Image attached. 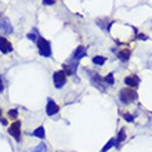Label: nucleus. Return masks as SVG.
<instances>
[{
	"label": "nucleus",
	"instance_id": "obj_1",
	"mask_svg": "<svg viewBox=\"0 0 152 152\" xmlns=\"http://www.w3.org/2000/svg\"><path fill=\"white\" fill-rule=\"evenodd\" d=\"M137 91L134 88L132 87H126V88H122L119 93V98L123 104H132L134 101L137 100Z\"/></svg>",
	"mask_w": 152,
	"mask_h": 152
},
{
	"label": "nucleus",
	"instance_id": "obj_2",
	"mask_svg": "<svg viewBox=\"0 0 152 152\" xmlns=\"http://www.w3.org/2000/svg\"><path fill=\"white\" fill-rule=\"evenodd\" d=\"M36 43H37V47H39L40 56H43V57L51 56V46H50V43H48L47 40L43 39V37H39Z\"/></svg>",
	"mask_w": 152,
	"mask_h": 152
},
{
	"label": "nucleus",
	"instance_id": "obj_3",
	"mask_svg": "<svg viewBox=\"0 0 152 152\" xmlns=\"http://www.w3.org/2000/svg\"><path fill=\"white\" fill-rule=\"evenodd\" d=\"M53 80H54V86H56L57 88H61L66 83V73H65L64 71H57V72H54V75H53Z\"/></svg>",
	"mask_w": 152,
	"mask_h": 152
},
{
	"label": "nucleus",
	"instance_id": "obj_4",
	"mask_svg": "<svg viewBox=\"0 0 152 152\" xmlns=\"http://www.w3.org/2000/svg\"><path fill=\"white\" fill-rule=\"evenodd\" d=\"M8 134L11 137H14V138L20 142L21 141V122L20 120H15V122L8 127Z\"/></svg>",
	"mask_w": 152,
	"mask_h": 152
},
{
	"label": "nucleus",
	"instance_id": "obj_5",
	"mask_svg": "<svg viewBox=\"0 0 152 152\" xmlns=\"http://www.w3.org/2000/svg\"><path fill=\"white\" fill-rule=\"evenodd\" d=\"M87 73L90 75V79H91V83L96 86V87H98L101 90V91H104L105 87H104V82H102V79L100 77V75L98 73H94L91 72V71H87Z\"/></svg>",
	"mask_w": 152,
	"mask_h": 152
},
{
	"label": "nucleus",
	"instance_id": "obj_6",
	"mask_svg": "<svg viewBox=\"0 0 152 152\" xmlns=\"http://www.w3.org/2000/svg\"><path fill=\"white\" fill-rule=\"evenodd\" d=\"M124 83L127 84L129 87L132 88H136L138 84H140V77L137 75H130V76H126L124 77Z\"/></svg>",
	"mask_w": 152,
	"mask_h": 152
},
{
	"label": "nucleus",
	"instance_id": "obj_7",
	"mask_svg": "<svg viewBox=\"0 0 152 152\" xmlns=\"http://www.w3.org/2000/svg\"><path fill=\"white\" fill-rule=\"evenodd\" d=\"M58 111H60V107H58V105H57L53 100H48L47 107H46V112H47V115L53 116V115H56Z\"/></svg>",
	"mask_w": 152,
	"mask_h": 152
},
{
	"label": "nucleus",
	"instance_id": "obj_8",
	"mask_svg": "<svg viewBox=\"0 0 152 152\" xmlns=\"http://www.w3.org/2000/svg\"><path fill=\"white\" fill-rule=\"evenodd\" d=\"M0 51L4 53V54H7V53H11L12 51L11 43H10L7 39H4V37H0Z\"/></svg>",
	"mask_w": 152,
	"mask_h": 152
},
{
	"label": "nucleus",
	"instance_id": "obj_9",
	"mask_svg": "<svg viewBox=\"0 0 152 152\" xmlns=\"http://www.w3.org/2000/svg\"><path fill=\"white\" fill-rule=\"evenodd\" d=\"M0 29L6 33H12V25L7 18H0Z\"/></svg>",
	"mask_w": 152,
	"mask_h": 152
},
{
	"label": "nucleus",
	"instance_id": "obj_10",
	"mask_svg": "<svg viewBox=\"0 0 152 152\" xmlns=\"http://www.w3.org/2000/svg\"><path fill=\"white\" fill-rule=\"evenodd\" d=\"M86 56V48L83 47V46H79V47L75 50V53H73V56H72V60L73 61H79L82 57Z\"/></svg>",
	"mask_w": 152,
	"mask_h": 152
},
{
	"label": "nucleus",
	"instance_id": "obj_11",
	"mask_svg": "<svg viewBox=\"0 0 152 152\" xmlns=\"http://www.w3.org/2000/svg\"><path fill=\"white\" fill-rule=\"evenodd\" d=\"M116 56H118V58H119L120 61L124 62V61H127L129 58H130V50H127V48H126V50H122V51H119Z\"/></svg>",
	"mask_w": 152,
	"mask_h": 152
},
{
	"label": "nucleus",
	"instance_id": "obj_12",
	"mask_svg": "<svg viewBox=\"0 0 152 152\" xmlns=\"http://www.w3.org/2000/svg\"><path fill=\"white\" fill-rule=\"evenodd\" d=\"M32 134L35 137H39V138H44V137H46V134H44V129L42 127V126H40V127H37L36 130L32 133Z\"/></svg>",
	"mask_w": 152,
	"mask_h": 152
},
{
	"label": "nucleus",
	"instance_id": "obj_13",
	"mask_svg": "<svg viewBox=\"0 0 152 152\" xmlns=\"http://www.w3.org/2000/svg\"><path fill=\"white\" fill-rule=\"evenodd\" d=\"M105 61H107V58H105V57H101V56H97V57L93 58V62H94L96 65H100V66L105 64Z\"/></svg>",
	"mask_w": 152,
	"mask_h": 152
},
{
	"label": "nucleus",
	"instance_id": "obj_14",
	"mask_svg": "<svg viewBox=\"0 0 152 152\" xmlns=\"http://www.w3.org/2000/svg\"><path fill=\"white\" fill-rule=\"evenodd\" d=\"M124 140H126V132H124V129H122L119 132V134H118V138H116V145L120 144V142Z\"/></svg>",
	"mask_w": 152,
	"mask_h": 152
},
{
	"label": "nucleus",
	"instance_id": "obj_15",
	"mask_svg": "<svg viewBox=\"0 0 152 152\" xmlns=\"http://www.w3.org/2000/svg\"><path fill=\"white\" fill-rule=\"evenodd\" d=\"M115 141H116L115 138H111V140L108 141V144H107V145H105V147H104V148L101 149V152H107V151H109V149H111V148H112V147H113V145L116 144Z\"/></svg>",
	"mask_w": 152,
	"mask_h": 152
},
{
	"label": "nucleus",
	"instance_id": "obj_16",
	"mask_svg": "<svg viewBox=\"0 0 152 152\" xmlns=\"http://www.w3.org/2000/svg\"><path fill=\"white\" fill-rule=\"evenodd\" d=\"M28 39L32 40V42H37V39H39V37H37V31H36V29H33L31 33H28Z\"/></svg>",
	"mask_w": 152,
	"mask_h": 152
},
{
	"label": "nucleus",
	"instance_id": "obj_17",
	"mask_svg": "<svg viewBox=\"0 0 152 152\" xmlns=\"http://www.w3.org/2000/svg\"><path fill=\"white\" fill-rule=\"evenodd\" d=\"M104 82H105L107 84H111V86H112V84L115 83V79H113V75H112V73H108V75L105 76Z\"/></svg>",
	"mask_w": 152,
	"mask_h": 152
},
{
	"label": "nucleus",
	"instance_id": "obj_18",
	"mask_svg": "<svg viewBox=\"0 0 152 152\" xmlns=\"http://www.w3.org/2000/svg\"><path fill=\"white\" fill-rule=\"evenodd\" d=\"M46 151H47V148H46V145L44 144H39L36 148L33 149V152H46Z\"/></svg>",
	"mask_w": 152,
	"mask_h": 152
},
{
	"label": "nucleus",
	"instance_id": "obj_19",
	"mask_svg": "<svg viewBox=\"0 0 152 152\" xmlns=\"http://www.w3.org/2000/svg\"><path fill=\"white\" fill-rule=\"evenodd\" d=\"M17 115H18V109H11V111L8 112V116H10L11 119H15Z\"/></svg>",
	"mask_w": 152,
	"mask_h": 152
},
{
	"label": "nucleus",
	"instance_id": "obj_20",
	"mask_svg": "<svg viewBox=\"0 0 152 152\" xmlns=\"http://www.w3.org/2000/svg\"><path fill=\"white\" fill-rule=\"evenodd\" d=\"M123 118L127 120V122H130V123H132V122H134V118H133V115H130V113H124Z\"/></svg>",
	"mask_w": 152,
	"mask_h": 152
},
{
	"label": "nucleus",
	"instance_id": "obj_21",
	"mask_svg": "<svg viewBox=\"0 0 152 152\" xmlns=\"http://www.w3.org/2000/svg\"><path fill=\"white\" fill-rule=\"evenodd\" d=\"M43 4H46V6H51V4H54V0H43Z\"/></svg>",
	"mask_w": 152,
	"mask_h": 152
},
{
	"label": "nucleus",
	"instance_id": "obj_22",
	"mask_svg": "<svg viewBox=\"0 0 152 152\" xmlns=\"http://www.w3.org/2000/svg\"><path fill=\"white\" fill-rule=\"evenodd\" d=\"M3 90H4V84L1 82V79H0V93H3Z\"/></svg>",
	"mask_w": 152,
	"mask_h": 152
},
{
	"label": "nucleus",
	"instance_id": "obj_23",
	"mask_svg": "<svg viewBox=\"0 0 152 152\" xmlns=\"http://www.w3.org/2000/svg\"><path fill=\"white\" fill-rule=\"evenodd\" d=\"M0 115H1V109H0Z\"/></svg>",
	"mask_w": 152,
	"mask_h": 152
}]
</instances>
